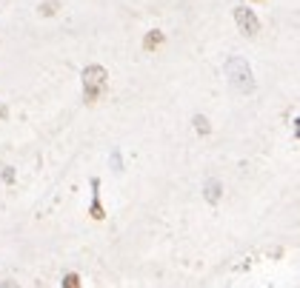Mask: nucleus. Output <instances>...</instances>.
<instances>
[{
    "label": "nucleus",
    "mask_w": 300,
    "mask_h": 288,
    "mask_svg": "<svg viewBox=\"0 0 300 288\" xmlns=\"http://www.w3.org/2000/svg\"><path fill=\"white\" fill-rule=\"evenodd\" d=\"M109 86V72L103 66H86L83 69V100L97 103Z\"/></svg>",
    "instance_id": "1"
},
{
    "label": "nucleus",
    "mask_w": 300,
    "mask_h": 288,
    "mask_svg": "<svg viewBox=\"0 0 300 288\" xmlns=\"http://www.w3.org/2000/svg\"><path fill=\"white\" fill-rule=\"evenodd\" d=\"M226 72H229V77L234 80L237 89H243V92H252V89H255V80H252V72H249V66H246V60L232 57L226 66Z\"/></svg>",
    "instance_id": "2"
},
{
    "label": "nucleus",
    "mask_w": 300,
    "mask_h": 288,
    "mask_svg": "<svg viewBox=\"0 0 300 288\" xmlns=\"http://www.w3.org/2000/svg\"><path fill=\"white\" fill-rule=\"evenodd\" d=\"M234 23H237V29H240L246 37H255L257 32H260V23H257L255 12H252V9H246V6H237V9H234Z\"/></svg>",
    "instance_id": "3"
},
{
    "label": "nucleus",
    "mask_w": 300,
    "mask_h": 288,
    "mask_svg": "<svg viewBox=\"0 0 300 288\" xmlns=\"http://www.w3.org/2000/svg\"><path fill=\"white\" fill-rule=\"evenodd\" d=\"M163 46V32H146V37H143V49L146 51H154V49H160Z\"/></svg>",
    "instance_id": "4"
},
{
    "label": "nucleus",
    "mask_w": 300,
    "mask_h": 288,
    "mask_svg": "<svg viewBox=\"0 0 300 288\" xmlns=\"http://www.w3.org/2000/svg\"><path fill=\"white\" fill-rule=\"evenodd\" d=\"M60 288H83L80 285V277H77V274H66V277H63V285Z\"/></svg>",
    "instance_id": "5"
},
{
    "label": "nucleus",
    "mask_w": 300,
    "mask_h": 288,
    "mask_svg": "<svg viewBox=\"0 0 300 288\" xmlns=\"http://www.w3.org/2000/svg\"><path fill=\"white\" fill-rule=\"evenodd\" d=\"M58 6H60L58 0H49V3H43V6L37 9V12H40L43 17H49V15H54V12H58Z\"/></svg>",
    "instance_id": "6"
},
{
    "label": "nucleus",
    "mask_w": 300,
    "mask_h": 288,
    "mask_svg": "<svg viewBox=\"0 0 300 288\" xmlns=\"http://www.w3.org/2000/svg\"><path fill=\"white\" fill-rule=\"evenodd\" d=\"M92 217L95 220H103V209H100V194L95 191V200H92Z\"/></svg>",
    "instance_id": "7"
},
{
    "label": "nucleus",
    "mask_w": 300,
    "mask_h": 288,
    "mask_svg": "<svg viewBox=\"0 0 300 288\" xmlns=\"http://www.w3.org/2000/svg\"><path fill=\"white\" fill-rule=\"evenodd\" d=\"M195 131L198 134H209V120L206 117H195Z\"/></svg>",
    "instance_id": "8"
},
{
    "label": "nucleus",
    "mask_w": 300,
    "mask_h": 288,
    "mask_svg": "<svg viewBox=\"0 0 300 288\" xmlns=\"http://www.w3.org/2000/svg\"><path fill=\"white\" fill-rule=\"evenodd\" d=\"M206 197H209V200H212V203H214V200H217V197H220V186H217V183H214V180L209 183V186H206Z\"/></svg>",
    "instance_id": "9"
},
{
    "label": "nucleus",
    "mask_w": 300,
    "mask_h": 288,
    "mask_svg": "<svg viewBox=\"0 0 300 288\" xmlns=\"http://www.w3.org/2000/svg\"><path fill=\"white\" fill-rule=\"evenodd\" d=\"M0 288H17V282H12V280H6V282H0Z\"/></svg>",
    "instance_id": "10"
}]
</instances>
